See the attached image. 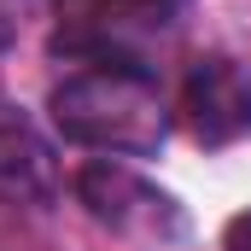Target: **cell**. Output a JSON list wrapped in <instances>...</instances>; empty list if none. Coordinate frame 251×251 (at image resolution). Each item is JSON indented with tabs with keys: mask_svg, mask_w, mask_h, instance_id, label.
<instances>
[{
	"mask_svg": "<svg viewBox=\"0 0 251 251\" xmlns=\"http://www.w3.org/2000/svg\"><path fill=\"white\" fill-rule=\"evenodd\" d=\"M47 111L70 146L105 158H152L176 123V100L164 76L134 64H70Z\"/></svg>",
	"mask_w": 251,
	"mask_h": 251,
	"instance_id": "6da1fadb",
	"label": "cell"
},
{
	"mask_svg": "<svg viewBox=\"0 0 251 251\" xmlns=\"http://www.w3.org/2000/svg\"><path fill=\"white\" fill-rule=\"evenodd\" d=\"M193 0H59L53 12V59L64 64H134L158 70L176 47Z\"/></svg>",
	"mask_w": 251,
	"mask_h": 251,
	"instance_id": "7a4b0ae2",
	"label": "cell"
},
{
	"mask_svg": "<svg viewBox=\"0 0 251 251\" xmlns=\"http://www.w3.org/2000/svg\"><path fill=\"white\" fill-rule=\"evenodd\" d=\"M70 187H76L82 210H88L94 222H105V228H117V234L158 240V246H164V240H176V234L187 228L176 193L152 187L140 170H128L123 158H94V164H82V170L70 176Z\"/></svg>",
	"mask_w": 251,
	"mask_h": 251,
	"instance_id": "3957f363",
	"label": "cell"
},
{
	"mask_svg": "<svg viewBox=\"0 0 251 251\" xmlns=\"http://www.w3.org/2000/svg\"><path fill=\"white\" fill-rule=\"evenodd\" d=\"M176 117L187 123L199 146H234L251 134V70L234 64L228 53H204L187 64L181 94H176Z\"/></svg>",
	"mask_w": 251,
	"mask_h": 251,
	"instance_id": "277c9868",
	"label": "cell"
},
{
	"mask_svg": "<svg viewBox=\"0 0 251 251\" xmlns=\"http://www.w3.org/2000/svg\"><path fill=\"white\" fill-rule=\"evenodd\" d=\"M64 193V170L59 152L24 111L0 105V199L6 204H53Z\"/></svg>",
	"mask_w": 251,
	"mask_h": 251,
	"instance_id": "5b68a950",
	"label": "cell"
},
{
	"mask_svg": "<svg viewBox=\"0 0 251 251\" xmlns=\"http://www.w3.org/2000/svg\"><path fill=\"white\" fill-rule=\"evenodd\" d=\"M222 246L228 251H251V210H240V216L222 228Z\"/></svg>",
	"mask_w": 251,
	"mask_h": 251,
	"instance_id": "8992f818",
	"label": "cell"
},
{
	"mask_svg": "<svg viewBox=\"0 0 251 251\" xmlns=\"http://www.w3.org/2000/svg\"><path fill=\"white\" fill-rule=\"evenodd\" d=\"M41 0H0V18H12V24H24V12H35Z\"/></svg>",
	"mask_w": 251,
	"mask_h": 251,
	"instance_id": "52a82bcc",
	"label": "cell"
},
{
	"mask_svg": "<svg viewBox=\"0 0 251 251\" xmlns=\"http://www.w3.org/2000/svg\"><path fill=\"white\" fill-rule=\"evenodd\" d=\"M12 41H18V24H12V18H0V59H6V47H12Z\"/></svg>",
	"mask_w": 251,
	"mask_h": 251,
	"instance_id": "ba28073f",
	"label": "cell"
}]
</instances>
